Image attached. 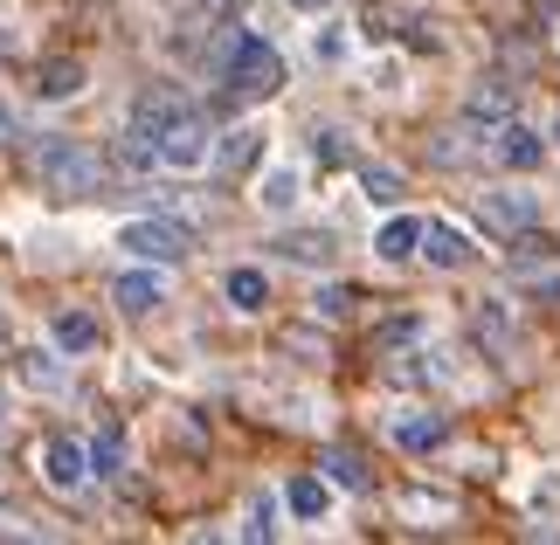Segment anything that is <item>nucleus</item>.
I'll use <instances>...</instances> for the list:
<instances>
[{
	"mask_svg": "<svg viewBox=\"0 0 560 545\" xmlns=\"http://www.w3.org/2000/svg\"><path fill=\"white\" fill-rule=\"evenodd\" d=\"M42 187L49 193H62V201H97L104 193V180H112V173H104V159L91 145H77V139H56V145H42Z\"/></svg>",
	"mask_w": 560,
	"mask_h": 545,
	"instance_id": "obj_1",
	"label": "nucleus"
},
{
	"mask_svg": "<svg viewBox=\"0 0 560 545\" xmlns=\"http://www.w3.org/2000/svg\"><path fill=\"white\" fill-rule=\"evenodd\" d=\"M222 83L243 91V97H277L284 91V56H277L264 35H235L229 56H222Z\"/></svg>",
	"mask_w": 560,
	"mask_h": 545,
	"instance_id": "obj_2",
	"label": "nucleus"
},
{
	"mask_svg": "<svg viewBox=\"0 0 560 545\" xmlns=\"http://www.w3.org/2000/svg\"><path fill=\"white\" fill-rule=\"evenodd\" d=\"M118 249H132L139 263H187V249H194V228L187 222H166V214H145V222H125L118 228Z\"/></svg>",
	"mask_w": 560,
	"mask_h": 545,
	"instance_id": "obj_3",
	"label": "nucleus"
},
{
	"mask_svg": "<svg viewBox=\"0 0 560 545\" xmlns=\"http://www.w3.org/2000/svg\"><path fill=\"white\" fill-rule=\"evenodd\" d=\"M478 222L491 235H526L540 222V193H520V187H485L478 193Z\"/></svg>",
	"mask_w": 560,
	"mask_h": 545,
	"instance_id": "obj_4",
	"label": "nucleus"
},
{
	"mask_svg": "<svg viewBox=\"0 0 560 545\" xmlns=\"http://www.w3.org/2000/svg\"><path fill=\"white\" fill-rule=\"evenodd\" d=\"M208 145H214L208 125L194 118V111H180L174 125H166V139H160V159L174 166V173H201V166H208Z\"/></svg>",
	"mask_w": 560,
	"mask_h": 545,
	"instance_id": "obj_5",
	"label": "nucleus"
},
{
	"mask_svg": "<svg viewBox=\"0 0 560 545\" xmlns=\"http://www.w3.org/2000/svg\"><path fill=\"white\" fill-rule=\"evenodd\" d=\"M42 476H49L56 490H83V476H91V442L49 435V442H42Z\"/></svg>",
	"mask_w": 560,
	"mask_h": 545,
	"instance_id": "obj_6",
	"label": "nucleus"
},
{
	"mask_svg": "<svg viewBox=\"0 0 560 545\" xmlns=\"http://www.w3.org/2000/svg\"><path fill=\"white\" fill-rule=\"evenodd\" d=\"M512 104H520V97H512V83H505V76H485V83H470V97H464V118L491 132V125H505V118H512Z\"/></svg>",
	"mask_w": 560,
	"mask_h": 545,
	"instance_id": "obj_7",
	"label": "nucleus"
},
{
	"mask_svg": "<svg viewBox=\"0 0 560 545\" xmlns=\"http://www.w3.org/2000/svg\"><path fill=\"white\" fill-rule=\"evenodd\" d=\"M112 297H118L125 318H145V311H160V304H166V283H160L153 270H125V276L112 283Z\"/></svg>",
	"mask_w": 560,
	"mask_h": 545,
	"instance_id": "obj_8",
	"label": "nucleus"
},
{
	"mask_svg": "<svg viewBox=\"0 0 560 545\" xmlns=\"http://www.w3.org/2000/svg\"><path fill=\"white\" fill-rule=\"evenodd\" d=\"M256 159H264V125H235V132H222V145H214V166L222 173H249Z\"/></svg>",
	"mask_w": 560,
	"mask_h": 545,
	"instance_id": "obj_9",
	"label": "nucleus"
},
{
	"mask_svg": "<svg viewBox=\"0 0 560 545\" xmlns=\"http://www.w3.org/2000/svg\"><path fill=\"white\" fill-rule=\"evenodd\" d=\"M83 76H91V70H83L77 56H56V62H42V70H35V97L42 104H62V97L83 91Z\"/></svg>",
	"mask_w": 560,
	"mask_h": 545,
	"instance_id": "obj_10",
	"label": "nucleus"
},
{
	"mask_svg": "<svg viewBox=\"0 0 560 545\" xmlns=\"http://www.w3.org/2000/svg\"><path fill=\"white\" fill-rule=\"evenodd\" d=\"M443 442H450L443 414H401V422H395V449H408V455H429V449H443Z\"/></svg>",
	"mask_w": 560,
	"mask_h": 545,
	"instance_id": "obj_11",
	"label": "nucleus"
},
{
	"mask_svg": "<svg viewBox=\"0 0 560 545\" xmlns=\"http://www.w3.org/2000/svg\"><path fill=\"white\" fill-rule=\"evenodd\" d=\"M422 256H429L436 270H464V263H470V242H464L450 222H422Z\"/></svg>",
	"mask_w": 560,
	"mask_h": 545,
	"instance_id": "obj_12",
	"label": "nucleus"
},
{
	"mask_svg": "<svg viewBox=\"0 0 560 545\" xmlns=\"http://www.w3.org/2000/svg\"><path fill=\"white\" fill-rule=\"evenodd\" d=\"M429 159L436 166H470V159H485V139H478V125H457V132H443L436 145H429Z\"/></svg>",
	"mask_w": 560,
	"mask_h": 545,
	"instance_id": "obj_13",
	"label": "nucleus"
},
{
	"mask_svg": "<svg viewBox=\"0 0 560 545\" xmlns=\"http://www.w3.org/2000/svg\"><path fill=\"white\" fill-rule=\"evenodd\" d=\"M499 159H505L512 173H540V159H547V139H540V132H526V125H505V145H499Z\"/></svg>",
	"mask_w": 560,
	"mask_h": 545,
	"instance_id": "obj_14",
	"label": "nucleus"
},
{
	"mask_svg": "<svg viewBox=\"0 0 560 545\" xmlns=\"http://www.w3.org/2000/svg\"><path fill=\"white\" fill-rule=\"evenodd\" d=\"M256 201H264L270 214H291L298 201H305V173H291V166H284V173H270V180L256 187Z\"/></svg>",
	"mask_w": 560,
	"mask_h": 545,
	"instance_id": "obj_15",
	"label": "nucleus"
},
{
	"mask_svg": "<svg viewBox=\"0 0 560 545\" xmlns=\"http://www.w3.org/2000/svg\"><path fill=\"white\" fill-rule=\"evenodd\" d=\"M284 497H291L298 518H326V511H332V476H298Z\"/></svg>",
	"mask_w": 560,
	"mask_h": 545,
	"instance_id": "obj_16",
	"label": "nucleus"
},
{
	"mask_svg": "<svg viewBox=\"0 0 560 545\" xmlns=\"http://www.w3.org/2000/svg\"><path fill=\"white\" fill-rule=\"evenodd\" d=\"M374 249L387 256V263H408V256H422V222H408V214H401V222H387Z\"/></svg>",
	"mask_w": 560,
	"mask_h": 545,
	"instance_id": "obj_17",
	"label": "nucleus"
},
{
	"mask_svg": "<svg viewBox=\"0 0 560 545\" xmlns=\"http://www.w3.org/2000/svg\"><path fill=\"white\" fill-rule=\"evenodd\" d=\"M56 345L62 353H97V318L91 311H62L56 318Z\"/></svg>",
	"mask_w": 560,
	"mask_h": 545,
	"instance_id": "obj_18",
	"label": "nucleus"
},
{
	"mask_svg": "<svg viewBox=\"0 0 560 545\" xmlns=\"http://www.w3.org/2000/svg\"><path fill=\"white\" fill-rule=\"evenodd\" d=\"M229 304H235V311H264V304H270V276L264 270H229Z\"/></svg>",
	"mask_w": 560,
	"mask_h": 545,
	"instance_id": "obj_19",
	"label": "nucleus"
},
{
	"mask_svg": "<svg viewBox=\"0 0 560 545\" xmlns=\"http://www.w3.org/2000/svg\"><path fill=\"white\" fill-rule=\"evenodd\" d=\"M360 193H368L374 208H395L401 201V173L395 166H360Z\"/></svg>",
	"mask_w": 560,
	"mask_h": 545,
	"instance_id": "obj_20",
	"label": "nucleus"
},
{
	"mask_svg": "<svg viewBox=\"0 0 560 545\" xmlns=\"http://www.w3.org/2000/svg\"><path fill=\"white\" fill-rule=\"evenodd\" d=\"M326 476H332L339 490H374V476L360 470V455H347V449H332V455H326Z\"/></svg>",
	"mask_w": 560,
	"mask_h": 545,
	"instance_id": "obj_21",
	"label": "nucleus"
},
{
	"mask_svg": "<svg viewBox=\"0 0 560 545\" xmlns=\"http://www.w3.org/2000/svg\"><path fill=\"white\" fill-rule=\"evenodd\" d=\"M277 249H284L291 263H318V270L332 263V242H326V235H284V242H277Z\"/></svg>",
	"mask_w": 560,
	"mask_h": 545,
	"instance_id": "obj_22",
	"label": "nucleus"
},
{
	"mask_svg": "<svg viewBox=\"0 0 560 545\" xmlns=\"http://www.w3.org/2000/svg\"><path fill=\"white\" fill-rule=\"evenodd\" d=\"M243 538H277V497H256V505H249Z\"/></svg>",
	"mask_w": 560,
	"mask_h": 545,
	"instance_id": "obj_23",
	"label": "nucleus"
},
{
	"mask_svg": "<svg viewBox=\"0 0 560 545\" xmlns=\"http://www.w3.org/2000/svg\"><path fill=\"white\" fill-rule=\"evenodd\" d=\"M347 311H353V291H347V283H326V291L312 297V318H347Z\"/></svg>",
	"mask_w": 560,
	"mask_h": 545,
	"instance_id": "obj_24",
	"label": "nucleus"
},
{
	"mask_svg": "<svg viewBox=\"0 0 560 545\" xmlns=\"http://www.w3.org/2000/svg\"><path fill=\"white\" fill-rule=\"evenodd\" d=\"M533 518H560V470H547L533 484Z\"/></svg>",
	"mask_w": 560,
	"mask_h": 545,
	"instance_id": "obj_25",
	"label": "nucleus"
},
{
	"mask_svg": "<svg viewBox=\"0 0 560 545\" xmlns=\"http://www.w3.org/2000/svg\"><path fill=\"white\" fill-rule=\"evenodd\" d=\"M118 463H125V449H118V435H97V449H91V470H97V476H125Z\"/></svg>",
	"mask_w": 560,
	"mask_h": 545,
	"instance_id": "obj_26",
	"label": "nucleus"
},
{
	"mask_svg": "<svg viewBox=\"0 0 560 545\" xmlns=\"http://www.w3.org/2000/svg\"><path fill=\"white\" fill-rule=\"evenodd\" d=\"M312 159L318 166H339V159H347V132H318L312 139Z\"/></svg>",
	"mask_w": 560,
	"mask_h": 545,
	"instance_id": "obj_27",
	"label": "nucleus"
},
{
	"mask_svg": "<svg viewBox=\"0 0 560 545\" xmlns=\"http://www.w3.org/2000/svg\"><path fill=\"white\" fill-rule=\"evenodd\" d=\"M21 374H28V387H62V366H56V359H42V353L21 366Z\"/></svg>",
	"mask_w": 560,
	"mask_h": 545,
	"instance_id": "obj_28",
	"label": "nucleus"
},
{
	"mask_svg": "<svg viewBox=\"0 0 560 545\" xmlns=\"http://www.w3.org/2000/svg\"><path fill=\"white\" fill-rule=\"evenodd\" d=\"M339 56H347V42H339V35L326 28V35H318V62H339Z\"/></svg>",
	"mask_w": 560,
	"mask_h": 545,
	"instance_id": "obj_29",
	"label": "nucleus"
},
{
	"mask_svg": "<svg viewBox=\"0 0 560 545\" xmlns=\"http://www.w3.org/2000/svg\"><path fill=\"white\" fill-rule=\"evenodd\" d=\"M291 8H298V14H326L332 0H291Z\"/></svg>",
	"mask_w": 560,
	"mask_h": 545,
	"instance_id": "obj_30",
	"label": "nucleus"
},
{
	"mask_svg": "<svg viewBox=\"0 0 560 545\" xmlns=\"http://www.w3.org/2000/svg\"><path fill=\"white\" fill-rule=\"evenodd\" d=\"M8 139H14V118H8V111H0V145H8Z\"/></svg>",
	"mask_w": 560,
	"mask_h": 545,
	"instance_id": "obj_31",
	"label": "nucleus"
},
{
	"mask_svg": "<svg viewBox=\"0 0 560 545\" xmlns=\"http://www.w3.org/2000/svg\"><path fill=\"white\" fill-rule=\"evenodd\" d=\"M0 339H8V311H0Z\"/></svg>",
	"mask_w": 560,
	"mask_h": 545,
	"instance_id": "obj_32",
	"label": "nucleus"
},
{
	"mask_svg": "<svg viewBox=\"0 0 560 545\" xmlns=\"http://www.w3.org/2000/svg\"><path fill=\"white\" fill-rule=\"evenodd\" d=\"M0 422H8V394H0Z\"/></svg>",
	"mask_w": 560,
	"mask_h": 545,
	"instance_id": "obj_33",
	"label": "nucleus"
},
{
	"mask_svg": "<svg viewBox=\"0 0 560 545\" xmlns=\"http://www.w3.org/2000/svg\"><path fill=\"white\" fill-rule=\"evenodd\" d=\"M0 56H8V35H0Z\"/></svg>",
	"mask_w": 560,
	"mask_h": 545,
	"instance_id": "obj_34",
	"label": "nucleus"
},
{
	"mask_svg": "<svg viewBox=\"0 0 560 545\" xmlns=\"http://www.w3.org/2000/svg\"><path fill=\"white\" fill-rule=\"evenodd\" d=\"M553 139H560V118H553Z\"/></svg>",
	"mask_w": 560,
	"mask_h": 545,
	"instance_id": "obj_35",
	"label": "nucleus"
}]
</instances>
